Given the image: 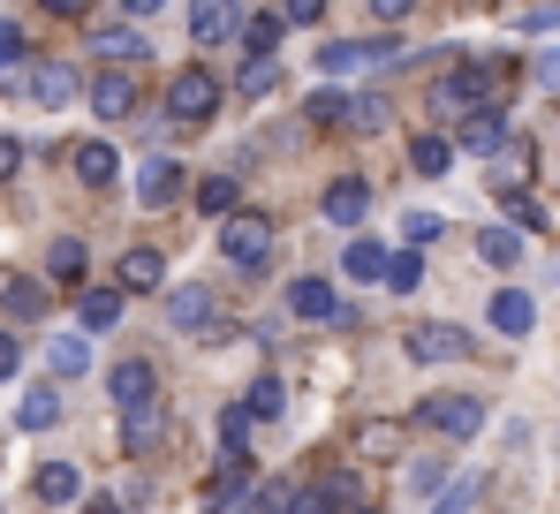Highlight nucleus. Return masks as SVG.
<instances>
[{
	"label": "nucleus",
	"mask_w": 560,
	"mask_h": 514,
	"mask_svg": "<svg viewBox=\"0 0 560 514\" xmlns=\"http://www.w3.org/2000/svg\"><path fill=\"white\" fill-rule=\"evenodd\" d=\"M220 250H228V265H243V272H266V265H273V220H266V212L220 220Z\"/></svg>",
	"instance_id": "1"
},
{
	"label": "nucleus",
	"mask_w": 560,
	"mask_h": 514,
	"mask_svg": "<svg viewBox=\"0 0 560 514\" xmlns=\"http://www.w3.org/2000/svg\"><path fill=\"white\" fill-rule=\"evenodd\" d=\"M212 114H220V77H212V69H183V77L167 84V121L205 129Z\"/></svg>",
	"instance_id": "2"
},
{
	"label": "nucleus",
	"mask_w": 560,
	"mask_h": 514,
	"mask_svg": "<svg viewBox=\"0 0 560 514\" xmlns=\"http://www.w3.org/2000/svg\"><path fill=\"white\" fill-rule=\"evenodd\" d=\"M394 61H409L394 38H334V46H318V69H326V77H349V69H394Z\"/></svg>",
	"instance_id": "3"
},
{
	"label": "nucleus",
	"mask_w": 560,
	"mask_h": 514,
	"mask_svg": "<svg viewBox=\"0 0 560 514\" xmlns=\"http://www.w3.org/2000/svg\"><path fill=\"white\" fill-rule=\"evenodd\" d=\"M288 311L295 318H311V326H357V311L334 295V280H318V272H303L295 288H288Z\"/></svg>",
	"instance_id": "4"
},
{
	"label": "nucleus",
	"mask_w": 560,
	"mask_h": 514,
	"mask_svg": "<svg viewBox=\"0 0 560 514\" xmlns=\"http://www.w3.org/2000/svg\"><path fill=\"white\" fill-rule=\"evenodd\" d=\"M417 417L440 431V439H477V431H485V401H477V394H432Z\"/></svg>",
	"instance_id": "5"
},
{
	"label": "nucleus",
	"mask_w": 560,
	"mask_h": 514,
	"mask_svg": "<svg viewBox=\"0 0 560 514\" xmlns=\"http://www.w3.org/2000/svg\"><path fill=\"white\" fill-rule=\"evenodd\" d=\"M401 348H409V363H463L469 334H463V326H447V318H432V326H409Z\"/></svg>",
	"instance_id": "6"
},
{
	"label": "nucleus",
	"mask_w": 560,
	"mask_h": 514,
	"mask_svg": "<svg viewBox=\"0 0 560 514\" xmlns=\"http://www.w3.org/2000/svg\"><path fill=\"white\" fill-rule=\"evenodd\" d=\"M167 318H175L183 334H197V341H212V334L228 326V318L212 311V288H197V280H189V288H167Z\"/></svg>",
	"instance_id": "7"
},
{
	"label": "nucleus",
	"mask_w": 560,
	"mask_h": 514,
	"mask_svg": "<svg viewBox=\"0 0 560 514\" xmlns=\"http://www.w3.org/2000/svg\"><path fill=\"white\" fill-rule=\"evenodd\" d=\"M106 386H114L121 417H129V409H152V401H160V371H152L144 355H121V363L106 371Z\"/></svg>",
	"instance_id": "8"
},
{
	"label": "nucleus",
	"mask_w": 560,
	"mask_h": 514,
	"mask_svg": "<svg viewBox=\"0 0 560 514\" xmlns=\"http://www.w3.org/2000/svg\"><path fill=\"white\" fill-rule=\"evenodd\" d=\"M92 54H106V61H114V77H121V69H137L152 46H144L137 31H121V8H114V15H98V23H92Z\"/></svg>",
	"instance_id": "9"
},
{
	"label": "nucleus",
	"mask_w": 560,
	"mask_h": 514,
	"mask_svg": "<svg viewBox=\"0 0 560 514\" xmlns=\"http://www.w3.org/2000/svg\"><path fill=\"white\" fill-rule=\"evenodd\" d=\"M152 288H167V257L160 250H121V272H114V295H152Z\"/></svg>",
	"instance_id": "10"
},
{
	"label": "nucleus",
	"mask_w": 560,
	"mask_h": 514,
	"mask_svg": "<svg viewBox=\"0 0 560 514\" xmlns=\"http://www.w3.org/2000/svg\"><path fill=\"white\" fill-rule=\"evenodd\" d=\"M334 227H357V220H372V182L364 174H341L334 189H326V205H318Z\"/></svg>",
	"instance_id": "11"
},
{
	"label": "nucleus",
	"mask_w": 560,
	"mask_h": 514,
	"mask_svg": "<svg viewBox=\"0 0 560 514\" xmlns=\"http://www.w3.org/2000/svg\"><path fill=\"white\" fill-rule=\"evenodd\" d=\"M31 98H38V106H69V98H84L77 61H31Z\"/></svg>",
	"instance_id": "12"
},
{
	"label": "nucleus",
	"mask_w": 560,
	"mask_h": 514,
	"mask_svg": "<svg viewBox=\"0 0 560 514\" xmlns=\"http://www.w3.org/2000/svg\"><path fill=\"white\" fill-rule=\"evenodd\" d=\"M530 167H538L530 137H508V144L492 152V189H500V197H523V182H530Z\"/></svg>",
	"instance_id": "13"
},
{
	"label": "nucleus",
	"mask_w": 560,
	"mask_h": 514,
	"mask_svg": "<svg viewBox=\"0 0 560 514\" xmlns=\"http://www.w3.org/2000/svg\"><path fill=\"white\" fill-rule=\"evenodd\" d=\"M530 326H538V303H530L523 288H500V295H492V334H508V341H523Z\"/></svg>",
	"instance_id": "14"
},
{
	"label": "nucleus",
	"mask_w": 560,
	"mask_h": 514,
	"mask_svg": "<svg viewBox=\"0 0 560 514\" xmlns=\"http://www.w3.org/2000/svg\"><path fill=\"white\" fill-rule=\"evenodd\" d=\"M137 197H144L152 212H167V205L183 197V167H175V160H144V174H137Z\"/></svg>",
	"instance_id": "15"
},
{
	"label": "nucleus",
	"mask_w": 560,
	"mask_h": 514,
	"mask_svg": "<svg viewBox=\"0 0 560 514\" xmlns=\"http://www.w3.org/2000/svg\"><path fill=\"white\" fill-rule=\"evenodd\" d=\"M92 114H98V121H129V114H137V84L106 69V77L92 84Z\"/></svg>",
	"instance_id": "16"
},
{
	"label": "nucleus",
	"mask_w": 560,
	"mask_h": 514,
	"mask_svg": "<svg viewBox=\"0 0 560 514\" xmlns=\"http://www.w3.org/2000/svg\"><path fill=\"white\" fill-rule=\"evenodd\" d=\"M46 272L69 280V288H84V272H92V243H84V235H61V243L46 250Z\"/></svg>",
	"instance_id": "17"
},
{
	"label": "nucleus",
	"mask_w": 560,
	"mask_h": 514,
	"mask_svg": "<svg viewBox=\"0 0 560 514\" xmlns=\"http://www.w3.org/2000/svg\"><path fill=\"white\" fill-rule=\"evenodd\" d=\"M160 431H167V409H160V401H152V409H129V417H121V454H152Z\"/></svg>",
	"instance_id": "18"
},
{
	"label": "nucleus",
	"mask_w": 560,
	"mask_h": 514,
	"mask_svg": "<svg viewBox=\"0 0 560 514\" xmlns=\"http://www.w3.org/2000/svg\"><path fill=\"white\" fill-rule=\"evenodd\" d=\"M0 303H8V318H46V311H54V295H46V280H23V272H8V288H0Z\"/></svg>",
	"instance_id": "19"
},
{
	"label": "nucleus",
	"mask_w": 560,
	"mask_h": 514,
	"mask_svg": "<svg viewBox=\"0 0 560 514\" xmlns=\"http://www.w3.org/2000/svg\"><path fill=\"white\" fill-rule=\"evenodd\" d=\"M38 500H46V507L84 500V469H77V462H46V469H38Z\"/></svg>",
	"instance_id": "20"
},
{
	"label": "nucleus",
	"mask_w": 560,
	"mask_h": 514,
	"mask_svg": "<svg viewBox=\"0 0 560 514\" xmlns=\"http://www.w3.org/2000/svg\"><path fill=\"white\" fill-rule=\"evenodd\" d=\"M500 144H508V114H500V106H485V114L463 121V152H485V160H492Z\"/></svg>",
	"instance_id": "21"
},
{
	"label": "nucleus",
	"mask_w": 560,
	"mask_h": 514,
	"mask_svg": "<svg viewBox=\"0 0 560 514\" xmlns=\"http://www.w3.org/2000/svg\"><path fill=\"white\" fill-rule=\"evenodd\" d=\"M341 121H349V129H364V137H378V129L394 121V106H386V91H357V98L341 106Z\"/></svg>",
	"instance_id": "22"
},
{
	"label": "nucleus",
	"mask_w": 560,
	"mask_h": 514,
	"mask_svg": "<svg viewBox=\"0 0 560 514\" xmlns=\"http://www.w3.org/2000/svg\"><path fill=\"white\" fill-rule=\"evenodd\" d=\"M197 205H205L212 220H235V205H243V182H235V174H205V182H197Z\"/></svg>",
	"instance_id": "23"
},
{
	"label": "nucleus",
	"mask_w": 560,
	"mask_h": 514,
	"mask_svg": "<svg viewBox=\"0 0 560 514\" xmlns=\"http://www.w3.org/2000/svg\"><path fill=\"white\" fill-rule=\"evenodd\" d=\"M15 424H23V431H54V424H61V386H31Z\"/></svg>",
	"instance_id": "24"
},
{
	"label": "nucleus",
	"mask_w": 560,
	"mask_h": 514,
	"mask_svg": "<svg viewBox=\"0 0 560 514\" xmlns=\"http://www.w3.org/2000/svg\"><path fill=\"white\" fill-rule=\"evenodd\" d=\"M114 174H121L114 144H77V182H84V189H106Z\"/></svg>",
	"instance_id": "25"
},
{
	"label": "nucleus",
	"mask_w": 560,
	"mask_h": 514,
	"mask_svg": "<svg viewBox=\"0 0 560 514\" xmlns=\"http://www.w3.org/2000/svg\"><path fill=\"white\" fill-rule=\"evenodd\" d=\"M357 454H372V462H401V424H386V417L357 424Z\"/></svg>",
	"instance_id": "26"
},
{
	"label": "nucleus",
	"mask_w": 560,
	"mask_h": 514,
	"mask_svg": "<svg viewBox=\"0 0 560 514\" xmlns=\"http://www.w3.org/2000/svg\"><path fill=\"white\" fill-rule=\"evenodd\" d=\"M46 363H54V378H84L92 371V341L84 334H61V341L46 348Z\"/></svg>",
	"instance_id": "27"
},
{
	"label": "nucleus",
	"mask_w": 560,
	"mask_h": 514,
	"mask_svg": "<svg viewBox=\"0 0 560 514\" xmlns=\"http://www.w3.org/2000/svg\"><path fill=\"white\" fill-rule=\"evenodd\" d=\"M235 31V8H220V0H205V8H189V38L197 46H220Z\"/></svg>",
	"instance_id": "28"
},
{
	"label": "nucleus",
	"mask_w": 560,
	"mask_h": 514,
	"mask_svg": "<svg viewBox=\"0 0 560 514\" xmlns=\"http://www.w3.org/2000/svg\"><path fill=\"white\" fill-rule=\"evenodd\" d=\"M386 257H394L386 243H372V235H357L341 265H349V280H386Z\"/></svg>",
	"instance_id": "29"
},
{
	"label": "nucleus",
	"mask_w": 560,
	"mask_h": 514,
	"mask_svg": "<svg viewBox=\"0 0 560 514\" xmlns=\"http://www.w3.org/2000/svg\"><path fill=\"white\" fill-rule=\"evenodd\" d=\"M280 31H288V23H280L273 8H266V15H243V46H250V61H273Z\"/></svg>",
	"instance_id": "30"
},
{
	"label": "nucleus",
	"mask_w": 560,
	"mask_h": 514,
	"mask_svg": "<svg viewBox=\"0 0 560 514\" xmlns=\"http://www.w3.org/2000/svg\"><path fill=\"white\" fill-rule=\"evenodd\" d=\"M409 167H417V174H447V167H455V144H447L440 129H424V137L409 144Z\"/></svg>",
	"instance_id": "31"
},
{
	"label": "nucleus",
	"mask_w": 560,
	"mask_h": 514,
	"mask_svg": "<svg viewBox=\"0 0 560 514\" xmlns=\"http://www.w3.org/2000/svg\"><path fill=\"white\" fill-rule=\"evenodd\" d=\"M280 409H288V386H280L273 371H266V378H250V394H243V417L258 424V417H280Z\"/></svg>",
	"instance_id": "32"
},
{
	"label": "nucleus",
	"mask_w": 560,
	"mask_h": 514,
	"mask_svg": "<svg viewBox=\"0 0 560 514\" xmlns=\"http://www.w3.org/2000/svg\"><path fill=\"white\" fill-rule=\"evenodd\" d=\"M477 257H485V265H500V272H508V265H515V257H523V235H515V227H485V235H477Z\"/></svg>",
	"instance_id": "33"
},
{
	"label": "nucleus",
	"mask_w": 560,
	"mask_h": 514,
	"mask_svg": "<svg viewBox=\"0 0 560 514\" xmlns=\"http://www.w3.org/2000/svg\"><path fill=\"white\" fill-rule=\"evenodd\" d=\"M417 280H424V257H417V250L386 257V288H394V295H417Z\"/></svg>",
	"instance_id": "34"
},
{
	"label": "nucleus",
	"mask_w": 560,
	"mask_h": 514,
	"mask_svg": "<svg viewBox=\"0 0 560 514\" xmlns=\"http://www.w3.org/2000/svg\"><path fill=\"white\" fill-rule=\"evenodd\" d=\"M114 318H121V295H114V288H84V326H92V334H106Z\"/></svg>",
	"instance_id": "35"
},
{
	"label": "nucleus",
	"mask_w": 560,
	"mask_h": 514,
	"mask_svg": "<svg viewBox=\"0 0 560 514\" xmlns=\"http://www.w3.org/2000/svg\"><path fill=\"white\" fill-rule=\"evenodd\" d=\"M469 507H477V477H447V492H440L424 514H469Z\"/></svg>",
	"instance_id": "36"
},
{
	"label": "nucleus",
	"mask_w": 560,
	"mask_h": 514,
	"mask_svg": "<svg viewBox=\"0 0 560 514\" xmlns=\"http://www.w3.org/2000/svg\"><path fill=\"white\" fill-rule=\"evenodd\" d=\"M228 514H288V484H280V477H273V484H258L250 500H235V507H228Z\"/></svg>",
	"instance_id": "37"
},
{
	"label": "nucleus",
	"mask_w": 560,
	"mask_h": 514,
	"mask_svg": "<svg viewBox=\"0 0 560 514\" xmlns=\"http://www.w3.org/2000/svg\"><path fill=\"white\" fill-rule=\"evenodd\" d=\"M273 84H280V69H273V61H243V77H235V91H243V98H266Z\"/></svg>",
	"instance_id": "38"
},
{
	"label": "nucleus",
	"mask_w": 560,
	"mask_h": 514,
	"mask_svg": "<svg viewBox=\"0 0 560 514\" xmlns=\"http://www.w3.org/2000/svg\"><path fill=\"white\" fill-rule=\"evenodd\" d=\"M401 235L424 250V243H440V235H447V220H440V212H409V220H401Z\"/></svg>",
	"instance_id": "39"
},
{
	"label": "nucleus",
	"mask_w": 560,
	"mask_h": 514,
	"mask_svg": "<svg viewBox=\"0 0 560 514\" xmlns=\"http://www.w3.org/2000/svg\"><path fill=\"white\" fill-rule=\"evenodd\" d=\"M23 54H31V38H23V23H8V15H0V69H15Z\"/></svg>",
	"instance_id": "40"
},
{
	"label": "nucleus",
	"mask_w": 560,
	"mask_h": 514,
	"mask_svg": "<svg viewBox=\"0 0 560 514\" xmlns=\"http://www.w3.org/2000/svg\"><path fill=\"white\" fill-rule=\"evenodd\" d=\"M220 439H228V454H243V446H250V417H243V401L220 417Z\"/></svg>",
	"instance_id": "41"
},
{
	"label": "nucleus",
	"mask_w": 560,
	"mask_h": 514,
	"mask_svg": "<svg viewBox=\"0 0 560 514\" xmlns=\"http://www.w3.org/2000/svg\"><path fill=\"white\" fill-rule=\"evenodd\" d=\"M341 106H349V98H341V91H311V106H303V114H311V121H318V129H326V121H341Z\"/></svg>",
	"instance_id": "42"
},
{
	"label": "nucleus",
	"mask_w": 560,
	"mask_h": 514,
	"mask_svg": "<svg viewBox=\"0 0 560 514\" xmlns=\"http://www.w3.org/2000/svg\"><path fill=\"white\" fill-rule=\"evenodd\" d=\"M288 514H341V507H334L318 484H303V492H288Z\"/></svg>",
	"instance_id": "43"
},
{
	"label": "nucleus",
	"mask_w": 560,
	"mask_h": 514,
	"mask_svg": "<svg viewBox=\"0 0 560 514\" xmlns=\"http://www.w3.org/2000/svg\"><path fill=\"white\" fill-rule=\"evenodd\" d=\"M409 484L432 500V492H447V469H440V462H417V469H409Z\"/></svg>",
	"instance_id": "44"
},
{
	"label": "nucleus",
	"mask_w": 560,
	"mask_h": 514,
	"mask_svg": "<svg viewBox=\"0 0 560 514\" xmlns=\"http://www.w3.org/2000/svg\"><path fill=\"white\" fill-rule=\"evenodd\" d=\"M508 212H515V227H546V205L538 197H508Z\"/></svg>",
	"instance_id": "45"
},
{
	"label": "nucleus",
	"mask_w": 560,
	"mask_h": 514,
	"mask_svg": "<svg viewBox=\"0 0 560 514\" xmlns=\"http://www.w3.org/2000/svg\"><path fill=\"white\" fill-rule=\"evenodd\" d=\"M515 31H560V8H523Z\"/></svg>",
	"instance_id": "46"
},
{
	"label": "nucleus",
	"mask_w": 560,
	"mask_h": 514,
	"mask_svg": "<svg viewBox=\"0 0 560 514\" xmlns=\"http://www.w3.org/2000/svg\"><path fill=\"white\" fill-rule=\"evenodd\" d=\"M15 371H23V341H15V334H0V378H15Z\"/></svg>",
	"instance_id": "47"
},
{
	"label": "nucleus",
	"mask_w": 560,
	"mask_h": 514,
	"mask_svg": "<svg viewBox=\"0 0 560 514\" xmlns=\"http://www.w3.org/2000/svg\"><path fill=\"white\" fill-rule=\"evenodd\" d=\"M318 15H326L318 0H288V8H280V23H318Z\"/></svg>",
	"instance_id": "48"
},
{
	"label": "nucleus",
	"mask_w": 560,
	"mask_h": 514,
	"mask_svg": "<svg viewBox=\"0 0 560 514\" xmlns=\"http://www.w3.org/2000/svg\"><path fill=\"white\" fill-rule=\"evenodd\" d=\"M15 167H23V144H15V137H0V182H8Z\"/></svg>",
	"instance_id": "49"
},
{
	"label": "nucleus",
	"mask_w": 560,
	"mask_h": 514,
	"mask_svg": "<svg viewBox=\"0 0 560 514\" xmlns=\"http://www.w3.org/2000/svg\"><path fill=\"white\" fill-rule=\"evenodd\" d=\"M538 84L560 91V54H538Z\"/></svg>",
	"instance_id": "50"
},
{
	"label": "nucleus",
	"mask_w": 560,
	"mask_h": 514,
	"mask_svg": "<svg viewBox=\"0 0 560 514\" xmlns=\"http://www.w3.org/2000/svg\"><path fill=\"white\" fill-rule=\"evenodd\" d=\"M84 514H121V500H98V507H84Z\"/></svg>",
	"instance_id": "51"
},
{
	"label": "nucleus",
	"mask_w": 560,
	"mask_h": 514,
	"mask_svg": "<svg viewBox=\"0 0 560 514\" xmlns=\"http://www.w3.org/2000/svg\"><path fill=\"white\" fill-rule=\"evenodd\" d=\"M349 514H378V507H349Z\"/></svg>",
	"instance_id": "52"
},
{
	"label": "nucleus",
	"mask_w": 560,
	"mask_h": 514,
	"mask_svg": "<svg viewBox=\"0 0 560 514\" xmlns=\"http://www.w3.org/2000/svg\"><path fill=\"white\" fill-rule=\"evenodd\" d=\"M0 288H8V272H0Z\"/></svg>",
	"instance_id": "53"
}]
</instances>
